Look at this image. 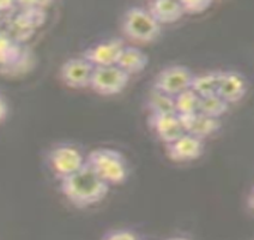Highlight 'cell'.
<instances>
[{
	"label": "cell",
	"instance_id": "obj_1",
	"mask_svg": "<svg viewBox=\"0 0 254 240\" xmlns=\"http://www.w3.org/2000/svg\"><path fill=\"white\" fill-rule=\"evenodd\" d=\"M109 189L111 186L88 164H84L73 174L60 180L63 195L77 208H88L99 204L107 197Z\"/></svg>",
	"mask_w": 254,
	"mask_h": 240
},
{
	"label": "cell",
	"instance_id": "obj_13",
	"mask_svg": "<svg viewBox=\"0 0 254 240\" xmlns=\"http://www.w3.org/2000/svg\"><path fill=\"white\" fill-rule=\"evenodd\" d=\"M146 10L155 18L160 25L170 24L178 22L184 16L183 7L180 1H170V0H156L148 4Z\"/></svg>",
	"mask_w": 254,
	"mask_h": 240
},
{
	"label": "cell",
	"instance_id": "obj_18",
	"mask_svg": "<svg viewBox=\"0 0 254 240\" xmlns=\"http://www.w3.org/2000/svg\"><path fill=\"white\" fill-rule=\"evenodd\" d=\"M228 109H229V105L217 94L201 97L200 106H199V112L201 114L207 115L210 118H215V119H219L222 115L227 113Z\"/></svg>",
	"mask_w": 254,
	"mask_h": 240
},
{
	"label": "cell",
	"instance_id": "obj_8",
	"mask_svg": "<svg viewBox=\"0 0 254 240\" xmlns=\"http://www.w3.org/2000/svg\"><path fill=\"white\" fill-rule=\"evenodd\" d=\"M125 47V41L123 39L114 37V39L105 40L88 47L82 57L85 58L95 68L117 65Z\"/></svg>",
	"mask_w": 254,
	"mask_h": 240
},
{
	"label": "cell",
	"instance_id": "obj_14",
	"mask_svg": "<svg viewBox=\"0 0 254 240\" xmlns=\"http://www.w3.org/2000/svg\"><path fill=\"white\" fill-rule=\"evenodd\" d=\"M149 64V56L143 50L133 46H126L118 60L117 65L126 72L129 77L138 75L146 69Z\"/></svg>",
	"mask_w": 254,
	"mask_h": 240
},
{
	"label": "cell",
	"instance_id": "obj_20",
	"mask_svg": "<svg viewBox=\"0 0 254 240\" xmlns=\"http://www.w3.org/2000/svg\"><path fill=\"white\" fill-rule=\"evenodd\" d=\"M184 14H199L203 13L212 5L210 0H184L180 1Z\"/></svg>",
	"mask_w": 254,
	"mask_h": 240
},
{
	"label": "cell",
	"instance_id": "obj_7",
	"mask_svg": "<svg viewBox=\"0 0 254 240\" xmlns=\"http://www.w3.org/2000/svg\"><path fill=\"white\" fill-rule=\"evenodd\" d=\"M95 66L83 57L70 58L60 68V80L72 89H84L90 86Z\"/></svg>",
	"mask_w": 254,
	"mask_h": 240
},
{
	"label": "cell",
	"instance_id": "obj_11",
	"mask_svg": "<svg viewBox=\"0 0 254 240\" xmlns=\"http://www.w3.org/2000/svg\"><path fill=\"white\" fill-rule=\"evenodd\" d=\"M149 124L164 144H170L185 134L184 127L177 113L150 114Z\"/></svg>",
	"mask_w": 254,
	"mask_h": 240
},
{
	"label": "cell",
	"instance_id": "obj_17",
	"mask_svg": "<svg viewBox=\"0 0 254 240\" xmlns=\"http://www.w3.org/2000/svg\"><path fill=\"white\" fill-rule=\"evenodd\" d=\"M201 97L198 96L192 89H187L174 97L175 113L178 115H186L198 113Z\"/></svg>",
	"mask_w": 254,
	"mask_h": 240
},
{
	"label": "cell",
	"instance_id": "obj_10",
	"mask_svg": "<svg viewBox=\"0 0 254 240\" xmlns=\"http://www.w3.org/2000/svg\"><path fill=\"white\" fill-rule=\"evenodd\" d=\"M248 90L247 80L238 71H221L217 95L228 105L241 101Z\"/></svg>",
	"mask_w": 254,
	"mask_h": 240
},
{
	"label": "cell",
	"instance_id": "obj_19",
	"mask_svg": "<svg viewBox=\"0 0 254 240\" xmlns=\"http://www.w3.org/2000/svg\"><path fill=\"white\" fill-rule=\"evenodd\" d=\"M17 54V43L11 37L0 34V62H10L8 58H16Z\"/></svg>",
	"mask_w": 254,
	"mask_h": 240
},
{
	"label": "cell",
	"instance_id": "obj_23",
	"mask_svg": "<svg viewBox=\"0 0 254 240\" xmlns=\"http://www.w3.org/2000/svg\"><path fill=\"white\" fill-rule=\"evenodd\" d=\"M166 240H192V239L185 238V237H173V238H168Z\"/></svg>",
	"mask_w": 254,
	"mask_h": 240
},
{
	"label": "cell",
	"instance_id": "obj_15",
	"mask_svg": "<svg viewBox=\"0 0 254 240\" xmlns=\"http://www.w3.org/2000/svg\"><path fill=\"white\" fill-rule=\"evenodd\" d=\"M219 74L221 71H206L203 74L195 75L192 80L190 89L200 97H206L210 95L217 94Z\"/></svg>",
	"mask_w": 254,
	"mask_h": 240
},
{
	"label": "cell",
	"instance_id": "obj_9",
	"mask_svg": "<svg viewBox=\"0 0 254 240\" xmlns=\"http://www.w3.org/2000/svg\"><path fill=\"white\" fill-rule=\"evenodd\" d=\"M167 154L174 162H190L203 155L205 143L203 140L190 134H184L173 143L167 144Z\"/></svg>",
	"mask_w": 254,
	"mask_h": 240
},
{
	"label": "cell",
	"instance_id": "obj_5",
	"mask_svg": "<svg viewBox=\"0 0 254 240\" xmlns=\"http://www.w3.org/2000/svg\"><path fill=\"white\" fill-rule=\"evenodd\" d=\"M131 77L118 65L97 66L92 72L90 86L96 94L112 96L125 90Z\"/></svg>",
	"mask_w": 254,
	"mask_h": 240
},
{
	"label": "cell",
	"instance_id": "obj_4",
	"mask_svg": "<svg viewBox=\"0 0 254 240\" xmlns=\"http://www.w3.org/2000/svg\"><path fill=\"white\" fill-rule=\"evenodd\" d=\"M193 77L194 74L187 66L180 64L169 65L156 75L152 88L170 97H175L190 88Z\"/></svg>",
	"mask_w": 254,
	"mask_h": 240
},
{
	"label": "cell",
	"instance_id": "obj_2",
	"mask_svg": "<svg viewBox=\"0 0 254 240\" xmlns=\"http://www.w3.org/2000/svg\"><path fill=\"white\" fill-rule=\"evenodd\" d=\"M85 164L102 178L109 186L121 185L128 177L125 156L112 148H97L85 156Z\"/></svg>",
	"mask_w": 254,
	"mask_h": 240
},
{
	"label": "cell",
	"instance_id": "obj_22",
	"mask_svg": "<svg viewBox=\"0 0 254 240\" xmlns=\"http://www.w3.org/2000/svg\"><path fill=\"white\" fill-rule=\"evenodd\" d=\"M8 112H10V107H8L7 100L5 99L4 95L0 92V124H2L7 119Z\"/></svg>",
	"mask_w": 254,
	"mask_h": 240
},
{
	"label": "cell",
	"instance_id": "obj_12",
	"mask_svg": "<svg viewBox=\"0 0 254 240\" xmlns=\"http://www.w3.org/2000/svg\"><path fill=\"white\" fill-rule=\"evenodd\" d=\"M181 125L184 127L185 134L195 136L205 141V138L210 137L221 129V120L210 118L207 115L201 114L200 112L193 114L179 115Z\"/></svg>",
	"mask_w": 254,
	"mask_h": 240
},
{
	"label": "cell",
	"instance_id": "obj_3",
	"mask_svg": "<svg viewBox=\"0 0 254 240\" xmlns=\"http://www.w3.org/2000/svg\"><path fill=\"white\" fill-rule=\"evenodd\" d=\"M161 25L145 7L132 6L121 18L124 36L137 43H150L161 34Z\"/></svg>",
	"mask_w": 254,
	"mask_h": 240
},
{
	"label": "cell",
	"instance_id": "obj_21",
	"mask_svg": "<svg viewBox=\"0 0 254 240\" xmlns=\"http://www.w3.org/2000/svg\"><path fill=\"white\" fill-rule=\"evenodd\" d=\"M103 240H138L133 232L127 230H117L107 233Z\"/></svg>",
	"mask_w": 254,
	"mask_h": 240
},
{
	"label": "cell",
	"instance_id": "obj_6",
	"mask_svg": "<svg viewBox=\"0 0 254 240\" xmlns=\"http://www.w3.org/2000/svg\"><path fill=\"white\" fill-rule=\"evenodd\" d=\"M48 163L60 180L73 174L85 164V156L71 144H58L48 153Z\"/></svg>",
	"mask_w": 254,
	"mask_h": 240
},
{
	"label": "cell",
	"instance_id": "obj_16",
	"mask_svg": "<svg viewBox=\"0 0 254 240\" xmlns=\"http://www.w3.org/2000/svg\"><path fill=\"white\" fill-rule=\"evenodd\" d=\"M146 106H148L150 114L175 113L174 97H170L154 88L150 91Z\"/></svg>",
	"mask_w": 254,
	"mask_h": 240
}]
</instances>
